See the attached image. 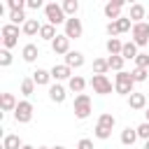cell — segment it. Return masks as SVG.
Returning <instances> with one entry per match:
<instances>
[{
	"label": "cell",
	"mask_w": 149,
	"mask_h": 149,
	"mask_svg": "<svg viewBox=\"0 0 149 149\" xmlns=\"http://www.w3.org/2000/svg\"><path fill=\"white\" fill-rule=\"evenodd\" d=\"M133 86H135V79H133L130 72H126V70H123V72H116V77H114V91H116V93L130 95V93H135Z\"/></svg>",
	"instance_id": "obj_1"
},
{
	"label": "cell",
	"mask_w": 149,
	"mask_h": 149,
	"mask_svg": "<svg viewBox=\"0 0 149 149\" xmlns=\"http://www.w3.org/2000/svg\"><path fill=\"white\" fill-rule=\"evenodd\" d=\"M44 16H47V23H51V26H58V23H65L68 21V16L63 12V5H58V2H47Z\"/></svg>",
	"instance_id": "obj_2"
},
{
	"label": "cell",
	"mask_w": 149,
	"mask_h": 149,
	"mask_svg": "<svg viewBox=\"0 0 149 149\" xmlns=\"http://www.w3.org/2000/svg\"><path fill=\"white\" fill-rule=\"evenodd\" d=\"M0 33H2V49H12V47H16V42H19V26H14V23H5V26L0 28Z\"/></svg>",
	"instance_id": "obj_3"
},
{
	"label": "cell",
	"mask_w": 149,
	"mask_h": 149,
	"mask_svg": "<svg viewBox=\"0 0 149 149\" xmlns=\"http://www.w3.org/2000/svg\"><path fill=\"white\" fill-rule=\"evenodd\" d=\"M130 35H133V42H135L137 47H147V44H149V23H147V21L133 23Z\"/></svg>",
	"instance_id": "obj_4"
},
{
	"label": "cell",
	"mask_w": 149,
	"mask_h": 149,
	"mask_svg": "<svg viewBox=\"0 0 149 149\" xmlns=\"http://www.w3.org/2000/svg\"><path fill=\"white\" fill-rule=\"evenodd\" d=\"M91 98L86 95V93H79V95H74V116L77 119H86L88 114H91Z\"/></svg>",
	"instance_id": "obj_5"
},
{
	"label": "cell",
	"mask_w": 149,
	"mask_h": 149,
	"mask_svg": "<svg viewBox=\"0 0 149 149\" xmlns=\"http://www.w3.org/2000/svg\"><path fill=\"white\" fill-rule=\"evenodd\" d=\"M81 33H84V26H81V21L77 19V16H70L68 21H65V37L68 40H77V37H81Z\"/></svg>",
	"instance_id": "obj_6"
},
{
	"label": "cell",
	"mask_w": 149,
	"mask_h": 149,
	"mask_svg": "<svg viewBox=\"0 0 149 149\" xmlns=\"http://www.w3.org/2000/svg\"><path fill=\"white\" fill-rule=\"evenodd\" d=\"M91 86H93V91L100 93V95L112 93V81L107 79V74H93V77H91Z\"/></svg>",
	"instance_id": "obj_7"
},
{
	"label": "cell",
	"mask_w": 149,
	"mask_h": 149,
	"mask_svg": "<svg viewBox=\"0 0 149 149\" xmlns=\"http://www.w3.org/2000/svg\"><path fill=\"white\" fill-rule=\"evenodd\" d=\"M14 119H16V123H28L33 119V105L28 100H21L14 109Z\"/></svg>",
	"instance_id": "obj_8"
},
{
	"label": "cell",
	"mask_w": 149,
	"mask_h": 149,
	"mask_svg": "<svg viewBox=\"0 0 149 149\" xmlns=\"http://www.w3.org/2000/svg\"><path fill=\"white\" fill-rule=\"evenodd\" d=\"M123 0H109L107 5H105V16L107 19H112V21H119L121 19V9H123Z\"/></svg>",
	"instance_id": "obj_9"
},
{
	"label": "cell",
	"mask_w": 149,
	"mask_h": 149,
	"mask_svg": "<svg viewBox=\"0 0 149 149\" xmlns=\"http://www.w3.org/2000/svg\"><path fill=\"white\" fill-rule=\"evenodd\" d=\"M74 74H72V68H68L65 63H61V65H54L51 68V79H56V81H70Z\"/></svg>",
	"instance_id": "obj_10"
},
{
	"label": "cell",
	"mask_w": 149,
	"mask_h": 149,
	"mask_svg": "<svg viewBox=\"0 0 149 149\" xmlns=\"http://www.w3.org/2000/svg\"><path fill=\"white\" fill-rule=\"evenodd\" d=\"M51 49H54V54L68 56V54H70V40H68L65 35H58V37L51 42Z\"/></svg>",
	"instance_id": "obj_11"
},
{
	"label": "cell",
	"mask_w": 149,
	"mask_h": 149,
	"mask_svg": "<svg viewBox=\"0 0 149 149\" xmlns=\"http://www.w3.org/2000/svg\"><path fill=\"white\" fill-rule=\"evenodd\" d=\"M128 107H130V109H144V107H147V95H144V93H137V91L130 93V95H128Z\"/></svg>",
	"instance_id": "obj_12"
},
{
	"label": "cell",
	"mask_w": 149,
	"mask_h": 149,
	"mask_svg": "<svg viewBox=\"0 0 149 149\" xmlns=\"http://www.w3.org/2000/svg\"><path fill=\"white\" fill-rule=\"evenodd\" d=\"M128 19L133 21V23H140V21H144L147 19V9H144V5H130V14H128Z\"/></svg>",
	"instance_id": "obj_13"
},
{
	"label": "cell",
	"mask_w": 149,
	"mask_h": 149,
	"mask_svg": "<svg viewBox=\"0 0 149 149\" xmlns=\"http://www.w3.org/2000/svg\"><path fill=\"white\" fill-rule=\"evenodd\" d=\"M65 95H68V91H65V86H61V84H54V86H49V98H51V102H63L65 100Z\"/></svg>",
	"instance_id": "obj_14"
},
{
	"label": "cell",
	"mask_w": 149,
	"mask_h": 149,
	"mask_svg": "<svg viewBox=\"0 0 149 149\" xmlns=\"http://www.w3.org/2000/svg\"><path fill=\"white\" fill-rule=\"evenodd\" d=\"M2 149H23V142H21V137H19V135L7 133V135L2 137Z\"/></svg>",
	"instance_id": "obj_15"
},
{
	"label": "cell",
	"mask_w": 149,
	"mask_h": 149,
	"mask_svg": "<svg viewBox=\"0 0 149 149\" xmlns=\"http://www.w3.org/2000/svg\"><path fill=\"white\" fill-rule=\"evenodd\" d=\"M21 56H23V61H26V63H35V61H37V56H40L37 44H26V47L21 49Z\"/></svg>",
	"instance_id": "obj_16"
},
{
	"label": "cell",
	"mask_w": 149,
	"mask_h": 149,
	"mask_svg": "<svg viewBox=\"0 0 149 149\" xmlns=\"http://www.w3.org/2000/svg\"><path fill=\"white\" fill-rule=\"evenodd\" d=\"M33 81H35L37 86H47V84L51 81V70H42V68H37V70L33 72Z\"/></svg>",
	"instance_id": "obj_17"
},
{
	"label": "cell",
	"mask_w": 149,
	"mask_h": 149,
	"mask_svg": "<svg viewBox=\"0 0 149 149\" xmlns=\"http://www.w3.org/2000/svg\"><path fill=\"white\" fill-rule=\"evenodd\" d=\"M16 98H14V93H2L0 95V107H2V112H14L16 109Z\"/></svg>",
	"instance_id": "obj_18"
},
{
	"label": "cell",
	"mask_w": 149,
	"mask_h": 149,
	"mask_svg": "<svg viewBox=\"0 0 149 149\" xmlns=\"http://www.w3.org/2000/svg\"><path fill=\"white\" fill-rule=\"evenodd\" d=\"M40 28H42V23H37V19H28V21L21 26L23 35H28V37H33V35H40Z\"/></svg>",
	"instance_id": "obj_19"
},
{
	"label": "cell",
	"mask_w": 149,
	"mask_h": 149,
	"mask_svg": "<svg viewBox=\"0 0 149 149\" xmlns=\"http://www.w3.org/2000/svg\"><path fill=\"white\" fill-rule=\"evenodd\" d=\"M137 44L135 42H123V49H121V56H123V61H135L137 58Z\"/></svg>",
	"instance_id": "obj_20"
},
{
	"label": "cell",
	"mask_w": 149,
	"mask_h": 149,
	"mask_svg": "<svg viewBox=\"0 0 149 149\" xmlns=\"http://www.w3.org/2000/svg\"><path fill=\"white\" fill-rule=\"evenodd\" d=\"M65 65L68 68H81L84 65V54L81 51H70L65 56Z\"/></svg>",
	"instance_id": "obj_21"
},
{
	"label": "cell",
	"mask_w": 149,
	"mask_h": 149,
	"mask_svg": "<svg viewBox=\"0 0 149 149\" xmlns=\"http://www.w3.org/2000/svg\"><path fill=\"white\" fill-rule=\"evenodd\" d=\"M135 140H137V130H135V128H130V126H126V128L121 130V144L133 147V144H135Z\"/></svg>",
	"instance_id": "obj_22"
},
{
	"label": "cell",
	"mask_w": 149,
	"mask_h": 149,
	"mask_svg": "<svg viewBox=\"0 0 149 149\" xmlns=\"http://www.w3.org/2000/svg\"><path fill=\"white\" fill-rule=\"evenodd\" d=\"M68 88H70L72 93H77V95H79V93L86 88V79H84V77H79V74H74V77L68 81Z\"/></svg>",
	"instance_id": "obj_23"
},
{
	"label": "cell",
	"mask_w": 149,
	"mask_h": 149,
	"mask_svg": "<svg viewBox=\"0 0 149 149\" xmlns=\"http://www.w3.org/2000/svg\"><path fill=\"white\" fill-rule=\"evenodd\" d=\"M40 37L42 40H47V42H54L58 35H56V26H51V23H42V28H40Z\"/></svg>",
	"instance_id": "obj_24"
},
{
	"label": "cell",
	"mask_w": 149,
	"mask_h": 149,
	"mask_svg": "<svg viewBox=\"0 0 149 149\" xmlns=\"http://www.w3.org/2000/svg\"><path fill=\"white\" fill-rule=\"evenodd\" d=\"M105 47H107V51H109V56H121V49H123V42H121L119 37H109Z\"/></svg>",
	"instance_id": "obj_25"
},
{
	"label": "cell",
	"mask_w": 149,
	"mask_h": 149,
	"mask_svg": "<svg viewBox=\"0 0 149 149\" xmlns=\"http://www.w3.org/2000/svg\"><path fill=\"white\" fill-rule=\"evenodd\" d=\"M114 123H116V119H114L112 114H107V112H105V114H100V116H98V123H95V126L112 130V128H114Z\"/></svg>",
	"instance_id": "obj_26"
},
{
	"label": "cell",
	"mask_w": 149,
	"mask_h": 149,
	"mask_svg": "<svg viewBox=\"0 0 149 149\" xmlns=\"http://www.w3.org/2000/svg\"><path fill=\"white\" fill-rule=\"evenodd\" d=\"M63 12H65L68 19L74 16V14L79 12V2H77V0H65V2H63Z\"/></svg>",
	"instance_id": "obj_27"
},
{
	"label": "cell",
	"mask_w": 149,
	"mask_h": 149,
	"mask_svg": "<svg viewBox=\"0 0 149 149\" xmlns=\"http://www.w3.org/2000/svg\"><path fill=\"white\" fill-rule=\"evenodd\" d=\"M107 70H109L107 58H95V61H93V74H105Z\"/></svg>",
	"instance_id": "obj_28"
},
{
	"label": "cell",
	"mask_w": 149,
	"mask_h": 149,
	"mask_svg": "<svg viewBox=\"0 0 149 149\" xmlns=\"http://www.w3.org/2000/svg\"><path fill=\"white\" fill-rule=\"evenodd\" d=\"M35 86H37V84L33 81V77H26V79L21 81V93L28 98V95H33V93H35Z\"/></svg>",
	"instance_id": "obj_29"
},
{
	"label": "cell",
	"mask_w": 149,
	"mask_h": 149,
	"mask_svg": "<svg viewBox=\"0 0 149 149\" xmlns=\"http://www.w3.org/2000/svg\"><path fill=\"white\" fill-rule=\"evenodd\" d=\"M107 63H109V70L123 72V56H109V58H107Z\"/></svg>",
	"instance_id": "obj_30"
},
{
	"label": "cell",
	"mask_w": 149,
	"mask_h": 149,
	"mask_svg": "<svg viewBox=\"0 0 149 149\" xmlns=\"http://www.w3.org/2000/svg\"><path fill=\"white\" fill-rule=\"evenodd\" d=\"M130 74H133V79H135V84H137V81H147L149 70H144V68H135V70H130Z\"/></svg>",
	"instance_id": "obj_31"
},
{
	"label": "cell",
	"mask_w": 149,
	"mask_h": 149,
	"mask_svg": "<svg viewBox=\"0 0 149 149\" xmlns=\"http://www.w3.org/2000/svg\"><path fill=\"white\" fill-rule=\"evenodd\" d=\"M26 5H28L26 0H7L9 12H23V7H26Z\"/></svg>",
	"instance_id": "obj_32"
},
{
	"label": "cell",
	"mask_w": 149,
	"mask_h": 149,
	"mask_svg": "<svg viewBox=\"0 0 149 149\" xmlns=\"http://www.w3.org/2000/svg\"><path fill=\"white\" fill-rule=\"evenodd\" d=\"M26 21H28V19H26L23 12H9V23L19 26V23H26Z\"/></svg>",
	"instance_id": "obj_33"
},
{
	"label": "cell",
	"mask_w": 149,
	"mask_h": 149,
	"mask_svg": "<svg viewBox=\"0 0 149 149\" xmlns=\"http://www.w3.org/2000/svg\"><path fill=\"white\" fill-rule=\"evenodd\" d=\"M116 26H119V30H121V33H128V30H133V21H130L128 16H121V19L116 21Z\"/></svg>",
	"instance_id": "obj_34"
},
{
	"label": "cell",
	"mask_w": 149,
	"mask_h": 149,
	"mask_svg": "<svg viewBox=\"0 0 149 149\" xmlns=\"http://www.w3.org/2000/svg\"><path fill=\"white\" fill-rule=\"evenodd\" d=\"M135 130H137V137H140V140H144V142L149 140V121H144V123H140V126H137Z\"/></svg>",
	"instance_id": "obj_35"
},
{
	"label": "cell",
	"mask_w": 149,
	"mask_h": 149,
	"mask_svg": "<svg viewBox=\"0 0 149 149\" xmlns=\"http://www.w3.org/2000/svg\"><path fill=\"white\" fill-rule=\"evenodd\" d=\"M0 65H2V68H9V65H12V51H9V49H2V51H0Z\"/></svg>",
	"instance_id": "obj_36"
},
{
	"label": "cell",
	"mask_w": 149,
	"mask_h": 149,
	"mask_svg": "<svg viewBox=\"0 0 149 149\" xmlns=\"http://www.w3.org/2000/svg\"><path fill=\"white\" fill-rule=\"evenodd\" d=\"M135 68H144V70H147V68H149V54H144V51L137 54V58H135Z\"/></svg>",
	"instance_id": "obj_37"
},
{
	"label": "cell",
	"mask_w": 149,
	"mask_h": 149,
	"mask_svg": "<svg viewBox=\"0 0 149 149\" xmlns=\"http://www.w3.org/2000/svg\"><path fill=\"white\" fill-rule=\"evenodd\" d=\"M93 135H95L98 140H109V137H112V130H107V128H100V126H95Z\"/></svg>",
	"instance_id": "obj_38"
},
{
	"label": "cell",
	"mask_w": 149,
	"mask_h": 149,
	"mask_svg": "<svg viewBox=\"0 0 149 149\" xmlns=\"http://www.w3.org/2000/svg\"><path fill=\"white\" fill-rule=\"evenodd\" d=\"M105 30H107V35H109V37H116V35H121V30H119V26H116V21H109Z\"/></svg>",
	"instance_id": "obj_39"
},
{
	"label": "cell",
	"mask_w": 149,
	"mask_h": 149,
	"mask_svg": "<svg viewBox=\"0 0 149 149\" xmlns=\"http://www.w3.org/2000/svg\"><path fill=\"white\" fill-rule=\"evenodd\" d=\"M77 149H93V142H91L88 137H81L79 144H77Z\"/></svg>",
	"instance_id": "obj_40"
},
{
	"label": "cell",
	"mask_w": 149,
	"mask_h": 149,
	"mask_svg": "<svg viewBox=\"0 0 149 149\" xmlns=\"http://www.w3.org/2000/svg\"><path fill=\"white\" fill-rule=\"evenodd\" d=\"M26 7H30V9H40V7H47L42 0H28V5Z\"/></svg>",
	"instance_id": "obj_41"
},
{
	"label": "cell",
	"mask_w": 149,
	"mask_h": 149,
	"mask_svg": "<svg viewBox=\"0 0 149 149\" xmlns=\"http://www.w3.org/2000/svg\"><path fill=\"white\" fill-rule=\"evenodd\" d=\"M23 149H35V147H30V144H23Z\"/></svg>",
	"instance_id": "obj_42"
},
{
	"label": "cell",
	"mask_w": 149,
	"mask_h": 149,
	"mask_svg": "<svg viewBox=\"0 0 149 149\" xmlns=\"http://www.w3.org/2000/svg\"><path fill=\"white\" fill-rule=\"evenodd\" d=\"M51 149H65V147H61V144H56V147H51Z\"/></svg>",
	"instance_id": "obj_43"
},
{
	"label": "cell",
	"mask_w": 149,
	"mask_h": 149,
	"mask_svg": "<svg viewBox=\"0 0 149 149\" xmlns=\"http://www.w3.org/2000/svg\"><path fill=\"white\" fill-rule=\"evenodd\" d=\"M144 149H149V140H147V142H144Z\"/></svg>",
	"instance_id": "obj_44"
},
{
	"label": "cell",
	"mask_w": 149,
	"mask_h": 149,
	"mask_svg": "<svg viewBox=\"0 0 149 149\" xmlns=\"http://www.w3.org/2000/svg\"><path fill=\"white\" fill-rule=\"evenodd\" d=\"M37 149H51V147H37Z\"/></svg>",
	"instance_id": "obj_45"
},
{
	"label": "cell",
	"mask_w": 149,
	"mask_h": 149,
	"mask_svg": "<svg viewBox=\"0 0 149 149\" xmlns=\"http://www.w3.org/2000/svg\"><path fill=\"white\" fill-rule=\"evenodd\" d=\"M144 114H147V121H149V109H147V112H144Z\"/></svg>",
	"instance_id": "obj_46"
},
{
	"label": "cell",
	"mask_w": 149,
	"mask_h": 149,
	"mask_svg": "<svg viewBox=\"0 0 149 149\" xmlns=\"http://www.w3.org/2000/svg\"><path fill=\"white\" fill-rule=\"evenodd\" d=\"M147 23H149V12H147Z\"/></svg>",
	"instance_id": "obj_47"
}]
</instances>
